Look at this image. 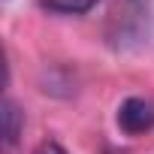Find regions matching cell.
Listing matches in <instances>:
<instances>
[{"label": "cell", "instance_id": "obj_3", "mask_svg": "<svg viewBox=\"0 0 154 154\" xmlns=\"http://www.w3.org/2000/svg\"><path fill=\"white\" fill-rule=\"evenodd\" d=\"M21 127H24V112L18 109V103L15 100H3V142L12 148L15 142H18V136H21Z\"/></svg>", "mask_w": 154, "mask_h": 154}, {"label": "cell", "instance_id": "obj_5", "mask_svg": "<svg viewBox=\"0 0 154 154\" xmlns=\"http://www.w3.org/2000/svg\"><path fill=\"white\" fill-rule=\"evenodd\" d=\"M33 154H69V151H66L57 139H42V142L36 145V151H33Z\"/></svg>", "mask_w": 154, "mask_h": 154}, {"label": "cell", "instance_id": "obj_4", "mask_svg": "<svg viewBox=\"0 0 154 154\" xmlns=\"http://www.w3.org/2000/svg\"><path fill=\"white\" fill-rule=\"evenodd\" d=\"M36 3L54 15H85L97 6V0H36Z\"/></svg>", "mask_w": 154, "mask_h": 154}, {"label": "cell", "instance_id": "obj_2", "mask_svg": "<svg viewBox=\"0 0 154 154\" xmlns=\"http://www.w3.org/2000/svg\"><path fill=\"white\" fill-rule=\"evenodd\" d=\"M118 127L127 136H142V133L154 130V103H148L142 97H127L118 106Z\"/></svg>", "mask_w": 154, "mask_h": 154}, {"label": "cell", "instance_id": "obj_1", "mask_svg": "<svg viewBox=\"0 0 154 154\" xmlns=\"http://www.w3.org/2000/svg\"><path fill=\"white\" fill-rule=\"evenodd\" d=\"M151 3L148 0H118L109 18V39L118 48H127L130 42H145L151 36Z\"/></svg>", "mask_w": 154, "mask_h": 154}]
</instances>
